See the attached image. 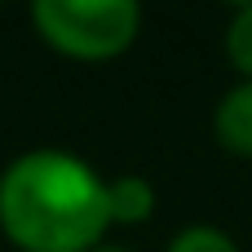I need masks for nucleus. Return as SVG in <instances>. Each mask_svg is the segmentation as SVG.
<instances>
[{"instance_id": "2", "label": "nucleus", "mask_w": 252, "mask_h": 252, "mask_svg": "<svg viewBox=\"0 0 252 252\" xmlns=\"http://www.w3.org/2000/svg\"><path fill=\"white\" fill-rule=\"evenodd\" d=\"M35 27L62 53L111 58L133 44L142 27V9L133 0H40Z\"/></svg>"}, {"instance_id": "7", "label": "nucleus", "mask_w": 252, "mask_h": 252, "mask_svg": "<svg viewBox=\"0 0 252 252\" xmlns=\"http://www.w3.org/2000/svg\"><path fill=\"white\" fill-rule=\"evenodd\" d=\"M93 252H128V248H93Z\"/></svg>"}, {"instance_id": "3", "label": "nucleus", "mask_w": 252, "mask_h": 252, "mask_svg": "<svg viewBox=\"0 0 252 252\" xmlns=\"http://www.w3.org/2000/svg\"><path fill=\"white\" fill-rule=\"evenodd\" d=\"M217 142L235 155L252 159V80L230 89L217 106Z\"/></svg>"}, {"instance_id": "6", "label": "nucleus", "mask_w": 252, "mask_h": 252, "mask_svg": "<svg viewBox=\"0 0 252 252\" xmlns=\"http://www.w3.org/2000/svg\"><path fill=\"white\" fill-rule=\"evenodd\" d=\"M168 252H239V248H235L230 235H221L213 226H190L168 244Z\"/></svg>"}, {"instance_id": "5", "label": "nucleus", "mask_w": 252, "mask_h": 252, "mask_svg": "<svg viewBox=\"0 0 252 252\" xmlns=\"http://www.w3.org/2000/svg\"><path fill=\"white\" fill-rule=\"evenodd\" d=\"M226 53H230V62L252 80V4L235 13V22L226 31Z\"/></svg>"}, {"instance_id": "4", "label": "nucleus", "mask_w": 252, "mask_h": 252, "mask_svg": "<svg viewBox=\"0 0 252 252\" xmlns=\"http://www.w3.org/2000/svg\"><path fill=\"white\" fill-rule=\"evenodd\" d=\"M106 213H111V221H124V226L146 221V217L155 213V190H151V182H146V177H120V182H111V186H106Z\"/></svg>"}, {"instance_id": "1", "label": "nucleus", "mask_w": 252, "mask_h": 252, "mask_svg": "<svg viewBox=\"0 0 252 252\" xmlns=\"http://www.w3.org/2000/svg\"><path fill=\"white\" fill-rule=\"evenodd\" d=\"M0 221L27 252H89L111 226L106 186L62 151L22 155L0 182Z\"/></svg>"}]
</instances>
